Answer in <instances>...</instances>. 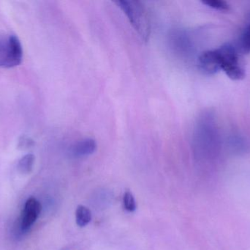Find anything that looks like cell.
I'll return each instance as SVG.
<instances>
[{
	"label": "cell",
	"mask_w": 250,
	"mask_h": 250,
	"mask_svg": "<svg viewBox=\"0 0 250 250\" xmlns=\"http://www.w3.org/2000/svg\"><path fill=\"white\" fill-rule=\"evenodd\" d=\"M96 150V141L91 138H86L76 142L72 148L71 152L74 157H83L92 155Z\"/></svg>",
	"instance_id": "8992f818"
},
{
	"label": "cell",
	"mask_w": 250,
	"mask_h": 250,
	"mask_svg": "<svg viewBox=\"0 0 250 250\" xmlns=\"http://www.w3.org/2000/svg\"><path fill=\"white\" fill-rule=\"evenodd\" d=\"M202 2L203 4L220 11H229L230 10V5L223 0H207L203 1Z\"/></svg>",
	"instance_id": "30bf717a"
},
{
	"label": "cell",
	"mask_w": 250,
	"mask_h": 250,
	"mask_svg": "<svg viewBox=\"0 0 250 250\" xmlns=\"http://www.w3.org/2000/svg\"><path fill=\"white\" fill-rule=\"evenodd\" d=\"M32 144H33V142H32V139L27 137H23L21 139L20 142H19V146L22 148H28L32 146Z\"/></svg>",
	"instance_id": "7c38bea8"
},
{
	"label": "cell",
	"mask_w": 250,
	"mask_h": 250,
	"mask_svg": "<svg viewBox=\"0 0 250 250\" xmlns=\"http://www.w3.org/2000/svg\"><path fill=\"white\" fill-rule=\"evenodd\" d=\"M116 3L124 12L138 35L144 41H148L151 33V24L146 9L138 1L125 0Z\"/></svg>",
	"instance_id": "6da1fadb"
},
{
	"label": "cell",
	"mask_w": 250,
	"mask_h": 250,
	"mask_svg": "<svg viewBox=\"0 0 250 250\" xmlns=\"http://www.w3.org/2000/svg\"><path fill=\"white\" fill-rule=\"evenodd\" d=\"M123 204L125 210L129 212H133L136 210L137 205L135 198L130 192H126L123 197Z\"/></svg>",
	"instance_id": "8fae6325"
},
{
	"label": "cell",
	"mask_w": 250,
	"mask_h": 250,
	"mask_svg": "<svg viewBox=\"0 0 250 250\" xmlns=\"http://www.w3.org/2000/svg\"><path fill=\"white\" fill-rule=\"evenodd\" d=\"M42 211L41 203L35 198H30L25 203L20 218V227L22 231L26 232L30 229L36 222Z\"/></svg>",
	"instance_id": "277c9868"
},
{
	"label": "cell",
	"mask_w": 250,
	"mask_h": 250,
	"mask_svg": "<svg viewBox=\"0 0 250 250\" xmlns=\"http://www.w3.org/2000/svg\"><path fill=\"white\" fill-rule=\"evenodd\" d=\"M23 48L16 35L0 37V67L13 68L21 63Z\"/></svg>",
	"instance_id": "3957f363"
},
{
	"label": "cell",
	"mask_w": 250,
	"mask_h": 250,
	"mask_svg": "<svg viewBox=\"0 0 250 250\" xmlns=\"http://www.w3.org/2000/svg\"><path fill=\"white\" fill-rule=\"evenodd\" d=\"M92 220V213L89 208L83 205L78 206L76 211V221L78 226L81 227L87 226Z\"/></svg>",
	"instance_id": "52a82bcc"
},
{
	"label": "cell",
	"mask_w": 250,
	"mask_h": 250,
	"mask_svg": "<svg viewBox=\"0 0 250 250\" xmlns=\"http://www.w3.org/2000/svg\"><path fill=\"white\" fill-rule=\"evenodd\" d=\"M220 53L221 70L233 80H242L245 77V70L242 66L238 48L227 44L217 48Z\"/></svg>",
	"instance_id": "7a4b0ae2"
},
{
	"label": "cell",
	"mask_w": 250,
	"mask_h": 250,
	"mask_svg": "<svg viewBox=\"0 0 250 250\" xmlns=\"http://www.w3.org/2000/svg\"><path fill=\"white\" fill-rule=\"evenodd\" d=\"M35 157L32 154H26L18 163V170L22 174H29L33 169Z\"/></svg>",
	"instance_id": "ba28073f"
},
{
	"label": "cell",
	"mask_w": 250,
	"mask_h": 250,
	"mask_svg": "<svg viewBox=\"0 0 250 250\" xmlns=\"http://www.w3.org/2000/svg\"><path fill=\"white\" fill-rule=\"evenodd\" d=\"M238 50L243 54L250 53V24L244 31L239 38Z\"/></svg>",
	"instance_id": "9c48e42d"
},
{
	"label": "cell",
	"mask_w": 250,
	"mask_h": 250,
	"mask_svg": "<svg viewBox=\"0 0 250 250\" xmlns=\"http://www.w3.org/2000/svg\"><path fill=\"white\" fill-rule=\"evenodd\" d=\"M198 66L207 74H214L221 70L218 49L208 50L203 52L198 58Z\"/></svg>",
	"instance_id": "5b68a950"
}]
</instances>
